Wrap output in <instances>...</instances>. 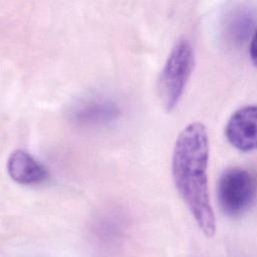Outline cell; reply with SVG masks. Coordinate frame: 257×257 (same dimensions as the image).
<instances>
[{
    "label": "cell",
    "mask_w": 257,
    "mask_h": 257,
    "mask_svg": "<svg viewBox=\"0 0 257 257\" xmlns=\"http://www.w3.org/2000/svg\"><path fill=\"white\" fill-rule=\"evenodd\" d=\"M194 65V48L190 40L183 37L172 48L158 81L159 98L166 110H172L178 105Z\"/></svg>",
    "instance_id": "obj_2"
},
{
    "label": "cell",
    "mask_w": 257,
    "mask_h": 257,
    "mask_svg": "<svg viewBox=\"0 0 257 257\" xmlns=\"http://www.w3.org/2000/svg\"><path fill=\"white\" fill-rule=\"evenodd\" d=\"M10 178L21 185H37L45 182L49 176L47 168L24 150H16L7 161Z\"/></svg>",
    "instance_id": "obj_6"
},
{
    "label": "cell",
    "mask_w": 257,
    "mask_h": 257,
    "mask_svg": "<svg viewBox=\"0 0 257 257\" xmlns=\"http://www.w3.org/2000/svg\"><path fill=\"white\" fill-rule=\"evenodd\" d=\"M225 135L238 151H257V104L245 105L232 113L226 123Z\"/></svg>",
    "instance_id": "obj_5"
},
{
    "label": "cell",
    "mask_w": 257,
    "mask_h": 257,
    "mask_svg": "<svg viewBox=\"0 0 257 257\" xmlns=\"http://www.w3.org/2000/svg\"><path fill=\"white\" fill-rule=\"evenodd\" d=\"M119 115L118 105L111 99L99 95L79 99L68 111L69 120L81 127L108 125L118 119Z\"/></svg>",
    "instance_id": "obj_4"
},
{
    "label": "cell",
    "mask_w": 257,
    "mask_h": 257,
    "mask_svg": "<svg viewBox=\"0 0 257 257\" xmlns=\"http://www.w3.org/2000/svg\"><path fill=\"white\" fill-rule=\"evenodd\" d=\"M254 16L251 11L242 9L237 10L231 15L226 23V33L234 43L243 42L252 31Z\"/></svg>",
    "instance_id": "obj_7"
},
{
    "label": "cell",
    "mask_w": 257,
    "mask_h": 257,
    "mask_svg": "<svg viewBox=\"0 0 257 257\" xmlns=\"http://www.w3.org/2000/svg\"><path fill=\"white\" fill-rule=\"evenodd\" d=\"M209 138L201 122L188 124L178 136L172 157V175L176 189L200 230L212 237L215 215L208 188Z\"/></svg>",
    "instance_id": "obj_1"
},
{
    "label": "cell",
    "mask_w": 257,
    "mask_h": 257,
    "mask_svg": "<svg viewBox=\"0 0 257 257\" xmlns=\"http://www.w3.org/2000/svg\"><path fill=\"white\" fill-rule=\"evenodd\" d=\"M121 226L114 218H104L95 226V236L104 244L116 242L121 234Z\"/></svg>",
    "instance_id": "obj_8"
},
{
    "label": "cell",
    "mask_w": 257,
    "mask_h": 257,
    "mask_svg": "<svg viewBox=\"0 0 257 257\" xmlns=\"http://www.w3.org/2000/svg\"><path fill=\"white\" fill-rule=\"evenodd\" d=\"M249 55L251 62L255 67H257V28L254 30L249 46Z\"/></svg>",
    "instance_id": "obj_9"
},
{
    "label": "cell",
    "mask_w": 257,
    "mask_h": 257,
    "mask_svg": "<svg viewBox=\"0 0 257 257\" xmlns=\"http://www.w3.org/2000/svg\"><path fill=\"white\" fill-rule=\"evenodd\" d=\"M257 197V179L249 170L233 167L225 170L217 183V199L221 211L229 217L246 213Z\"/></svg>",
    "instance_id": "obj_3"
}]
</instances>
